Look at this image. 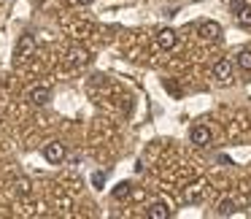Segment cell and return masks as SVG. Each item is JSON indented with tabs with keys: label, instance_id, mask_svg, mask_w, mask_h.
I'll list each match as a JSON object with an SVG mask.
<instances>
[{
	"label": "cell",
	"instance_id": "cell-4",
	"mask_svg": "<svg viewBox=\"0 0 251 219\" xmlns=\"http://www.w3.org/2000/svg\"><path fill=\"white\" fill-rule=\"evenodd\" d=\"M189 141L195 143V146H208V143H211V130H208L205 125H195L189 133Z\"/></svg>",
	"mask_w": 251,
	"mask_h": 219
},
{
	"label": "cell",
	"instance_id": "cell-1",
	"mask_svg": "<svg viewBox=\"0 0 251 219\" xmlns=\"http://www.w3.org/2000/svg\"><path fill=\"white\" fill-rule=\"evenodd\" d=\"M44 160L51 165H60L62 160H65V143H60V141L44 143Z\"/></svg>",
	"mask_w": 251,
	"mask_h": 219
},
{
	"label": "cell",
	"instance_id": "cell-16",
	"mask_svg": "<svg viewBox=\"0 0 251 219\" xmlns=\"http://www.w3.org/2000/svg\"><path fill=\"white\" fill-rule=\"evenodd\" d=\"M243 6H246V0H229V11H232V14H238Z\"/></svg>",
	"mask_w": 251,
	"mask_h": 219
},
{
	"label": "cell",
	"instance_id": "cell-8",
	"mask_svg": "<svg viewBox=\"0 0 251 219\" xmlns=\"http://www.w3.org/2000/svg\"><path fill=\"white\" fill-rule=\"evenodd\" d=\"M68 60H71V65H87L89 62V52L87 49H81V46H73L71 52H68Z\"/></svg>",
	"mask_w": 251,
	"mask_h": 219
},
{
	"label": "cell",
	"instance_id": "cell-10",
	"mask_svg": "<svg viewBox=\"0 0 251 219\" xmlns=\"http://www.w3.org/2000/svg\"><path fill=\"white\" fill-rule=\"evenodd\" d=\"M130 192H132L130 181H119V184L111 190V197H114V200H127V197H130Z\"/></svg>",
	"mask_w": 251,
	"mask_h": 219
},
{
	"label": "cell",
	"instance_id": "cell-12",
	"mask_svg": "<svg viewBox=\"0 0 251 219\" xmlns=\"http://www.w3.org/2000/svg\"><path fill=\"white\" fill-rule=\"evenodd\" d=\"M219 214H222V217H229V214H235V200H232V197H224V200L219 203Z\"/></svg>",
	"mask_w": 251,
	"mask_h": 219
},
{
	"label": "cell",
	"instance_id": "cell-13",
	"mask_svg": "<svg viewBox=\"0 0 251 219\" xmlns=\"http://www.w3.org/2000/svg\"><path fill=\"white\" fill-rule=\"evenodd\" d=\"M238 68H243V71H251V49H243L238 55Z\"/></svg>",
	"mask_w": 251,
	"mask_h": 219
},
{
	"label": "cell",
	"instance_id": "cell-17",
	"mask_svg": "<svg viewBox=\"0 0 251 219\" xmlns=\"http://www.w3.org/2000/svg\"><path fill=\"white\" fill-rule=\"evenodd\" d=\"M76 3H78V6H92L95 0H76Z\"/></svg>",
	"mask_w": 251,
	"mask_h": 219
},
{
	"label": "cell",
	"instance_id": "cell-9",
	"mask_svg": "<svg viewBox=\"0 0 251 219\" xmlns=\"http://www.w3.org/2000/svg\"><path fill=\"white\" fill-rule=\"evenodd\" d=\"M197 33L202 35V38H219V35H222V27H219L216 22H200L197 25Z\"/></svg>",
	"mask_w": 251,
	"mask_h": 219
},
{
	"label": "cell",
	"instance_id": "cell-14",
	"mask_svg": "<svg viewBox=\"0 0 251 219\" xmlns=\"http://www.w3.org/2000/svg\"><path fill=\"white\" fill-rule=\"evenodd\" d=\"M14 187H17V192H19V195H30V190H33L30 179H25V176H22V179H17V181H14Z\"/></svg>",
	"mask_w": 251,
	"mask_h": 219
},
{
	"label": "cell",
	"instance_id": "cell-2",
	"mask_svg": "<svg viewBox=\"0 0 251 219\" xmlns=\"http://www.w3.org/2000/svg\"><path fill=\"white\" fill-rule=\"evenodd\" d=\"M35 52V38L33 35H22L17 44V52H14V57H17V62H25L30 55Z\"/></svg>",
	"mask_w": 251,
	"mask_h": 219
},
{
	"label": "cell",
	"instance_id": "cell-5",
	"mask_svg": "<svg viewBox=\"0 0 251 219\" xmlns=\"http://www.w3.org/2000/svg\"><path fill=\"white\" fill-rule=\"evenodd\" d=\"M176 41H178V35H176V30H170V27H162L157 33V44H159V49H173L176 46Z\"/></svg>",
	"mask_w": 251,
	"mask_h": 219
},
{
	"label": "cell",
	"instance_id": "cell-11",
	"mask_svg": "<svg viewBox=\"0 0 251 219\" xmlns=\"http://www.w3.org/2000/svg\"><path fill=\"white\" fill-rule=\"evenodd\" d=\"M235 22H238L240 27H251V6H249V3L235 14Z\"/></svg>",
	"mask_w": 251,
	"mask_h": 219
},
{
	"label": "cell",
	"instance_id": "cell-6",
	"mask_svg": "<svg viewBox=\"0 0 251 219\" xmlns=\"http://www.w3.org/2000/svg\"><path fill=\"white\" fill-rule=\"evenodd\" d=\"M170 214H173V208H170L165 200H159V203H151V206H149L146 217L149 219H168Z\"/></svg>",
	"mask_w": 251,
	"mask_h": 219
},
{
	"label": "cell",
	"instance_id": "cell-15",
	"mask_svg": "<svg viewBox=\"0 0 251 219\" xmlns=\"http://www.w3.org/2000/svg\"><path fill=\"white\" fill-rule=\"evenodd\" d=\"M92 187H95V190H103V187H105V173H103V170H95V173H92Z\"/></svg>",
	"mask_w": 251,
	"mask_h": 219
},
{
	"label": "cell",
	"instance_id": "cell-3",
	"mask_svg": "<svg viewBox=\"0 0 251 219\" xmlns=\"http://www.w3.org/2000/svg\"><path fill=\"white\" fill-rule=\"evenodd\" d=\"M211 76L216 79V82H229V79H232V62H229V60H219L216 65L211 68Z\"/></svg>",
	"mask_w": 251,
	"mask_h": 219
},
{
	"label": "cell",
	"instance_id": "cell-7",
	"mask_svg": "<svg viewBox=\"0 0 251 219\" xmlns=\"http://www.w3.org/2000/svg\"><path fill=\"white\" fill-rule=\"evenodd\" d=\"M51 100V89L49 87H33L30 89V103L33 106H46Z\"/></svg>",
	"mask_w": 251,
	"mask_h": 219
}]
</instances>
